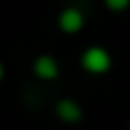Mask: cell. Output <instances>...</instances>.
Instances as JSON below:
<instances>
[{
    "label": "cell",
    "mask_w": 130,
    "mask_h": 130,
    "mask_svg": "<svg viewBox=\"0 0 130 130\" xmlns=\"http://www.w3.org/2000/svg\"><path fill=\"white\" fill-rule=\"evenodd\" d=\"M105 5L110 9H114V11H121V9H126L130 5V0H105Z\"/></svg>",
    "instance_id": "cell-5"
},
{
    "label": "cell",
    "mask_w": 130,
    "mask_h": 130,
    "mask_svg": "<svg viewBox=\"0 0 130 130\" xmlns=\"http://www.w3.org/2000/svg\"><path fill=\"white\" fill-rule=\"evenodd\" d=\"M2 75H5V66H2V62H0V80H2Z\"/></svg>",
    "instance_id": "cell-6"
},
{
    "label": "cell",
    "mask_w": 130,
    "mask_h": 130,
    "mask_svg": "<svg viewBox=\"0 0 130 130\" xmlns=\"http://www.w3.org/2000/svg\"><path fill=\"white\" fill-rule=\"evenodd\" d=\"M128 126H130V123H128Z\"/></svg>",
    "instance_id": "cell-7"
},
{
    "label": "cell",
    "mask_w": 130,
    "mask_h": 130,
    "mask_svg": "<svg viewBox=\"0 0 130 130\" xmlns=\"http://www.w3.org/2000/svg\"><path fill=\"white\" fill-rule=\"evenodd\" d=\"M32 69H34V75H37V78H41V80H55V78H57V73H59L57 62H55L50 55H41V57H37Z\"/></svg>",
    "instance_id": "cell-4"
},
{
    "label": "cell",
    "mask_w": 130,
    "mask_h": 130,
    "mask_svg": "<svg viewBox=\"0 0 130 130\" xmlns=\"http://www.w3.org/2000/svg\"><path fill=\"white\" fill-rule=\"evenodd\" d=\"M82 25H85V16H82L80 9L69 7V9H64V11L59 14V27H62V32L75 34V32L82 30Z\"/></svg>",
    "instance_id": "cell-3"
},
{
    "label": "cell",
    "mask_w": 130,
    "mask_h": 130,
    "mask_svg": "<svg viewBox=\"0 0 130 130\" xmlns=\"http://www.w3.org/2000/svg\"><path fill=\"white\" fill-rule=\"evenodd\" d=\"M80 64H82V69H85L87 73H96V75H101V73H107V71H110V66H112V57H110V53H107L105 48H101V46H91V48H87V50L82 53Z\"/></svg>",
    "instance_id": "cell-1"
},
{
    "label": "cell",
    "mask_w": 130,
    "mask_h": 130,
    "mask_svg": "<svg viewBox=\"0 0 130 130\" xmlns=\"http://www.w3.org/2000/svg\"><path fill=\"white\" fill-rule=\"evenodd\" d=\"M55 114H57V119L64 121V123H78V121L82 119V107H80L73 98H62V101H57V105H55Z\"/></svg>",
    "instance_id": "cell-2"
}]
</instances>
